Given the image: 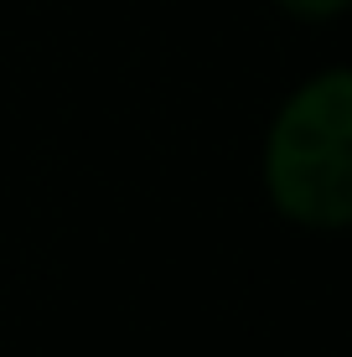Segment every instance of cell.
Listing matches in <instances>:
<instances>
[{
    "label": "cell",
    "mask_w": 352,
    "mask_h": 357,
    "mask_svg": "<svg viewBox=\"0 0 352 357\" xmlns=\"http://www.w3.org/2000/svg\"><path fill=\"white\" fill-rule=\"evenodd\" d=\"M290 16H306V21H326V16H342L352 0H280Z\"/></svg>",
    "instance_id": "obj_2"
},
{
    "label": "cell",
    "mask_w": 352,
    "mask_h": 357,
    "mask_svg": "<svg viewBox=\"0 0 352 357\" xmlns=\"http://www.w3.org/2000/svg\"><path fill=\"white\" fill-rule=\"evenodd\" d=\"M264 187L290 223L352 228V68L285 98L264 140Z\"/></svg>",
    "instance_id": "obj_1"
}]
</instances>
